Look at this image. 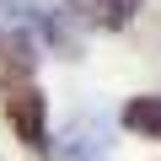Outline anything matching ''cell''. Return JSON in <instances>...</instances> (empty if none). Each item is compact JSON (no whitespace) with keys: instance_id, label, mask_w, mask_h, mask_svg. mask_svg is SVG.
Here are the masks:
<instances>
[{"instance_id":"obj_1","label":"cell","mask_w":161,"mask_h":161,"mask_svg":"<svg viewBox=\"0 0 161 161\" xmlns=\"http://www.w3.org/2000/svg\"><path fill=\"white\" fill-rule=\"evenodd\" d=\"M6 118L16 124V134L43 150L48 145V124H43V92L32 86V75L27 70H6Z\"/></svg>"},{"instance_id":"obj_2","label":"cell","mask_w":161,"mask_h":161,"mask_svg":"<svg viewBox=\"0 0 161 161\" xmlns=\"http://www.w3.org/2000/svg\"><path fill=\"white\" fill-rule=\"evenodd\" d=\"M70 6L86 16V22H97V27H124L140 11V0H70Z\"/></svg>"},{"instance_id":"obj_3","label":"cell","mask_w":161,"mask_h":161,"mask_svg":"<svg viewBox=\"0 0 161 161\" xmlns=\"http://www.w3.org/2000/svg\"><path fill=\"white\" fill-rule=\"evenodd\" d=\"M124 124H129L140 140H161V97H129Z\"/></svg>"}]
</instances>
